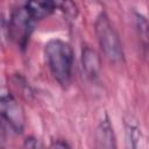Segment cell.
Segmentation results:
<instances>
[{"instance_id": "cell-8", "label": "cell", "mask_w": 149, "mask_h": 149, "mask_svg": "<svg viewBox=\"0 0 149 149\" xmlns=\"http://www.w3.org/2000/svg\"><path fill=\"white\" fill-rule=\"evenodd\" d=\"M24 6L31 17L37 22L49 16L57 8V1H28Z\"/></svg>"}, {"instance_id": "cell-5", "label": "cell", "mask_w": 149, "mask_h": 149, "mask_svg": "<svg viewBox=\"0 0 149 149\" xmlns=\"http://www.w3.org/2000/svg\"><path fill=\"white\" fill-rule=\"evenodd\" d=\"M81 65L85 76L91 80L95 81L100 77L101 72V59L99 54L91 47L85 45L81 50Z\"/></svg>"}, {"instance_id": "cell-2", "label": "cell", "mask_w": 149, "mask_h": 149, "mask_svg": "<svg viewBox=\"0 0 149 149\" xmlns=\"http://www.w3.org/2000/svg\"><path fill=\"white\" fill-rule=\"evenodd\" d=\"M94 31L104 55L113 63L123 62L125 52L120 36L105 12L98 14L94 21Z\"/></svg>"}, {"instance_id": "cell-7", "label": "cell", "mask_w": 149, "mask_h": 149, "mask_svg": "<svg viewBox=\"0 0 149 149\" xmlns=\"http://www.w3.org/2000/svg\"><path fill=\"white\" fill-rule=\"evenodd\" d=\"M125 126V149H140L141 129L137 120L133 115H128L123 121Z\"/></svg>"}, {"instance_id": "cell-1", "label": "cell", "mask_w": 149, "mask_h": 149, "mask_svg": "<svg viewBox=\"0 0 149 149\" xmlns=\"http://www.w3.org/2000/svg\"><path fill=\"white\" fill-rule=\"evenodd\" d=\"M44 58L54 79L63 87H68L72 79L74 52L70 43L61 40H49L44 45Z\"/></svg>"}, {"instance_id": "cell-10", "label": "cell", "mask_w": 149, "mask_h": 149, "mask_svg": "<svg viewBox=\"0 0 149 149\" xmlns=\"http://www.w3.org/2000/svg\"><path fill=\"white\" fill-rule=\"evenodd\" d=\"M57 8H59L62 12H64L66 15L69 16H76L77 15V7L73 2H70V1H57Z\"/></svg>"}, {"instance_id": "cell-11", "label": "cell", "mask_w": 149, "mask_h": 149, "mask_svg": "<svg viewBox=\"0 0 149 149\" xmlns=\"http://www.w3.org/2000/svg\"><path fill=\"white\" fill-rule=\"evenodd\" d=\"M22 149H45L42 142L35 136H27L23 141Z\"/></svg>"}, {"instance_id": "cell-14", "label": "cell", "mask_w": 149, "mask_h": 149, "mask_svg": "<svg viewBox=\"0 0 149 149\" xmlns=\"http://www.w3.org/2000/svg\"><path fill=\"white\" fill-rule=\"evenodd\" d=\"M3 26H5V19H3V16L0 14V30L3 28Z\"/></svg>"}, {"instance_id": "cell-3", "label": "cell", "mask_w": 149, "mask_h": 149, "mask_svg": "<svg viewBox=\"0 0 149 149\" xmlns=\"http://www.w3.org/2000/svg\"><path fill=\"white\" fill-rule=\"evenodd\" d=\"M36 21L31 17L24 5L15 7L8 21V36L20 48L26 49L34 31Z\"/></svg>"}, {"instance_id": "cell-12", "label": "cell", "mask_w": 149, "mask_h": 149, "mask_svg": "<svg viewBox=\"0 0 149 149\" xmlns=\"http://www.w3.org/2000/svg\"><path fill=\"white\" fill-rule=\"evenodd\" d=\"M47 149H71V147L69 146V143L65 140L57 139V140L51 141Z\"/></svg>"}, {"instance_id": "cell-4", "label": "cell", "mask_w": 149, "mask_h": 149, "mask_svg": "<svg viewBox=\"0 0 149 149\" xmlns=\"http://www.w3.org/2000/svg\"><path fill=\"white\" fill-rule=\"evenodd\" d=\"M0 118L16 134H21L24 130V109L10 92L0 91Z\"/></svg>"}, {"instance_id": "cell-9", "label": "cell", "mask_w": 149, "mask_h": 149, "mask_svg": "<svg viewBox=\"0 0 149 149\" xmlns=\"http://www.w3.org/2000/svg\"><path fill=\"white\" fill-rule=\"evenodd\" d=\"M134 19H135V26H136V30H137L141 45L143 50L146 51L147 45H148V21L141 13H137V12H135Z\"/></svg>"}, {"instance_id": "cell-13", "label": "cell", "mask_w": 149, "mask_h": 149, "mask_svg": "<svg viewBox=\"0 0 149 149\" xmlns=\"http://www.w3.org/2000/svg\"><path fill=\"white\" fill-rule=\"evenodd\" d=\"M2 121L3 120L0 118V149H5V146L7 143V132Z\"/></svg>"}, {"instance_id": "cell-6", "label": "cell", "mask_w": 149, "mask_h": 149, "mask_svg": "<svg viewBox=\"0 0 149 149\" xmlns=\"http://www.w3.org/2000/svg\"><path fill=\"white\" fill-rule=\"evenodd\" d=\"M97 144L98 149H116L115 134L107 114L99 121L97 128Z\"/></svg>"}]
</instances>
